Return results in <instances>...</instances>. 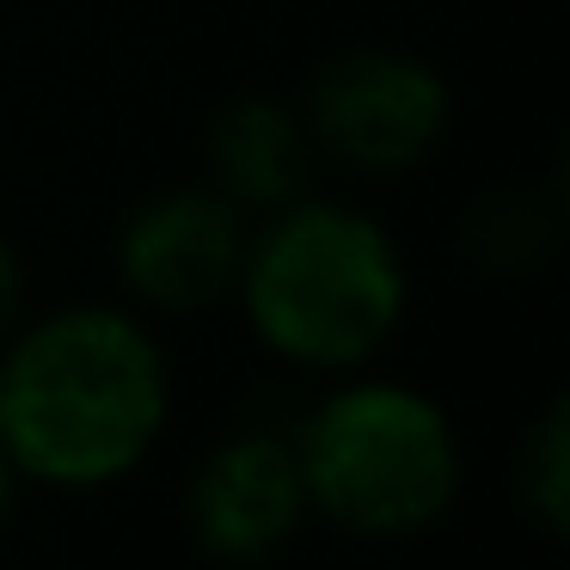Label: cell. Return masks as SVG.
Instances as JSON below:
<instances>
[{"label":"cell","instance_id":"1","mask_svg":"<svg viewBox=\"0 0 570 570\" xmlns=\"http://www.w3.org/2000/svg\"><path fill=\"white\" fill-rule=\"evenodd\" d=\"M173 423V362L129 301H68L0 344V448L26 484L92 497L136 479Z\"/></svg>","mask_w":570,"mask_h":570},{"label":"cell","instance_id":"2","mask_svg":"<svg viewBox=\"0 0 570 570\" xmlns=\"http://www.w3.org/2000/svg\"><path fill=\"white\" fill-rule=\"evenodd\" d=\"M246 332L295 374L374 368L411 313V264L368 209L301 197L258 215L234 288Z\"/></svg>","mask_w":570,"mask_h":570},{"label":"cell","instance_id":"3","mask_svg":"<svg viewBox=\"0 0 570 570\" xmlns=\"http://www.w3.org/2000/svg\"><path fill=\"white\" fill-rule=\"evenodd\" d=\"M295 430L313 521L362 546L435 533L466 491V442L435 393L399 374H337Z\"/></svg>","mask_w":570,"mask_h":570},{"label":"cell","instance_id":"4","mask_svg":"<svg viewBox=\"0 0 570 570\" xmlns=\"http://www.w3.org/2000/svg\"><path fill=\"white\" fill-rule=\"evenodd\" d=\"M320 160L356 178H405L430 160L454 129V87L417 50L362 43L313 75L301 99Z\"/></svg>","mask_w":570,"mask_h":570},{"label":"cell","instance_id":"5","mask_svg":"<svg viewBox=\"0 0 570 570\" xmlns=\"http://www.w3.org/2000/svg\"><path fill=\"white\" fill-rule=\"evenodd\" d=\"M313 521L307 479L295 460V430L239 423L203 448L185 479V533L209 564L258 570L276 564Z\"/></svg>","mask_w":570,"mask_h":570},{"label":"cell","instance_id":"6","mask_svg":"<svg viewBox=\"0 0 570 570\" xmlns=\"http://www.w3.org/2000/svg\"><path fill=\"white\" fill-rule=\"evenodd\" d=\"M252 215L209 185H173L141 197L117 227V283L136 313L197 320L234 301Z\"/></svg>","mask_w":570,"mask_h":570},{"label":"cell","instance_id":"7","mask_svg":"<svg viewBox=\"0 0 570 570\" xmlns=\"http://www.w3.org/2000/svg\"><path fill=\"white\" fill-rule=\"evenodd\" d=\"M320 166L325 160L301 124V105L276 99V92H246V99L222 105L203 136V185L222 190L252 222L313 197Z\"/></svg>","mask_w":570,"mask_h":570},{"label":"cell","instance_id":"8","mask_svg":"<svg viewBox=\"0 0 570 570\" xmlns=\"http://www.w3.org/2000/svg\"><path fill=\"white\" fill-rule=\"evenodd\" d=\"M564 239V203L552 190H491L466 215V246L484 271L521 276L540 271Z\"/></svg>","mask_w":570,"mask_h":570},{"label":"cell","instance_id":"9","mask_svg":"<svg viewBox=\"0 0 570 570\" xmlns=\"http://www.w3.org/2000/svg\"><path fill=\"white\" fill-rule=\"evenodd\" d=\"M515 503L540 540L570 533V405L552 393L515 448Z\"/></svg>","mask_w":570,"mask_h":570},{"label":"cell","instance_id":"10","mask_svg":"<svg viewBox=\"0 0 570 570\" xmlns=\"http://www.w3.org/2000/svg\"><path fill=\"white\" fill-rule=\"evenodd\" d=\"M26 320V264H19V246L0 234V344L13 337V325Z\"/></svg>","mask_w":570,"mask_h":570},{"label":"cell","instance_id":"11","mask_svg":"<svg viewBox=\"0 0 570 570\" xmlns=\"http://www.w3.org/2000/svg\"><path fill=\"white\" fill-rule=\"evenodd\" d=\"M19 466L13 460H7V448H0V528H7V521H13V509H19Z\"/></svg>","mask_w":570,"mask_h":570}]
</instances>
